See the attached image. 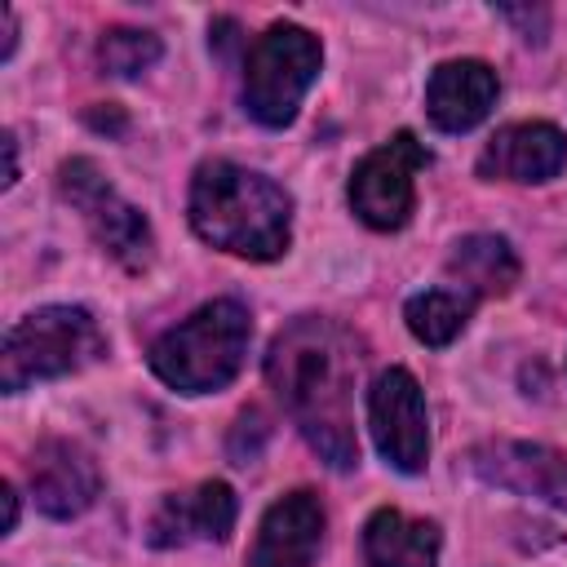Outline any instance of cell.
Returning <instances> with one entry per match:
<instances>
[{"mask_svg": "<svg viewBox=\"0 0 567 567\" xmlns=\"http://www.w3.org/2000/svg\"><path fill=\"white\" fill-rule=\"evenodd\" d=\"M235 492L221 478H208L190 492H168L159 501V509L151 514L146 540L155 549H177V545H195V540H226L235 527Z\"/></svg>", "mask_w": 567, "mask_h": 567, "instance_id": "obj_13", "label": "cell"}, {"mask_svg": "<svg viewBox=\"0 0 567 567\" xmlns=\"http://www.w3.org/2000/svg\"><path fill=\"white\" fill-rule=\"evenodd\" d=\"M372 443L399 474H421L430 465V412L416 377L408 368H385L368 390Z\"/></svg>", "mask_w": 567, "mask_h": 567, "instance_id": "obj_8", "label": "cell"}, {"mask_svg": "<svg viewBox=\"0 0 567 567\" xmlns=\"http://www.w3.org/2000/svg\"><path fill=\"white\" fill-rule=\"evenodd\" d=\"M496 93H501V80L487 62L452 58V62H439L430 71L425 115L439 133H470L474 124L487 120V111L496 106Z\"/></svg>", "mask_w": 567, "mask_h": 567, "instance_id": "obj_14", "label": "cell"}, {"mask_svg": "<svg viewBox=\"0 0 567 567\" xmlns=\"http://www.w3.org/2000/svg\"><path fill=\"white\" fill-rule=\"evenodd\" d=\"M496 13H501L505 22H514L527 44H540V40L549 35V9H545V4H536V9H532V4H501Z\"/></svg>", "mask_w": 567, "mask_h": 567, "instance_id": "obj_19", "label": "cell"}, {"mask_svg": "<svg viewBox=\"0 0 567 567\" xmlns=\"http://www.w3.org/2000/svg\"><path fill=\"white\" fill-rule=\"evenodd\" d=\"M430 164V151L403 128L385 146L368 151L346 186L354 217L372 230H403L416 208V168Z\"/></svg>", "mask_w": 567, "mask_h": 567, "instance_id": "obj_7", "label": "cell"}, {"mask_svg": "<svg viewBox=\"0 0 567 567\" xmlns=\"http://www.w3.org/2000/svg\"><path fill=\"white\" fill-rule=\"evenodd\" d=\"M0 22H4V49H0V58L9 62L13 49H18V18H13V9H0Z\"/></svg>", "mask_w": 567, "mask_h": 567, "instance_id": "obj_23", "label": "cell"}, {"mask_svg": "<svg viewBox=\"0 0 567 567\" xmlns=\"http://www.w3.org/2000/svg\"><path fill=\"white\" fill-rule=\"evenodd\" d=\"M443 532L430 518H408L403 509H377L363 523V563L368 567H439Z\"/></svg>", "mask_w": 567, "mask_h": 567, "instance_id": "obj_15", "label": "cell"}, {"mask_svg": "<svg viewBox=\"0 0 567 567\" xmlns=\"http://www.w3.org/2000/svg\"><path fill=\"white\" fill-rule=\"evenodd\" d=\"M27 478H31L35 509L49 518H80L102 492V470L93 452L71 439H44L31 452Z\"/></svg>", "mask_w": 567, "mask_h": 567, "instance_id": "obj_10", "label": "cell"}, {"mask_svg": "<svg viewBox=\"0 0 567 567\" xmlns=\"http://www.w3.org/2000/svg\"><path fill=\"white\" fill-rule=\"evenodd\" d=\"M443 270H447L452 288H461L474 301H483V297H505L518 284V270L523 266H518V252L509 248L505 235L478 230V235H465V239L452 244Z\"/></svg>", "mask_w": 567, "mask_h": 567, "instance_id": "obj_16", "label": "cell"}, {"mask_svg": "<svg viewBox=\"0 0 567 567\" xmlns=\"http://www.w3.org/2000/svg\"><path fill=\"white\" fill-rule=\"evenodd\" d=\"M359 346L354 337L323 315H297L275 332L266 350V381L279 394L284 412L301 430V439L332 465H359L354 439V381H359Z\"/></svg>", "mask_w": 567, "mask_h": 567, "instance_id": "obj_1", "label": "cell"}, {"mask_svg": "<svg viewBox=\"0 0 567 567\" xmlns=\"http://www.w3.org/2000/svg\"><path fill=\"white\" fill-rule=\"evenodd\" d=\"M89 124L102 128V133H106V128H111V133H124V115H120L115 102H102L97 111H89Z\"/></svg>", "mask_w": 567, "mask_h": 567, "instance_id": "obj_21", "label": "cell"}, {"mask_svg": "<svg viewBox=\"0 0 567 567\" xmlns=\"http://www.w3.org/2000/svg\"><path fill=\"white\" fill-rule=\"evenodd\" d=\"M164 44L155 31H142V27H106L102 40H97V62L106 75H120V80H133L142 71H151L159 62Z\"/></svg>", "mask_w": 567, "mask_h": 567, "instance_id": "obj_18", "label": "cell"}, {"mask_svg": "<svg viewBox=\"0 0 567 567\" xmlns=\"http://www.w3.org/2000/svg\"><path fill=\"white\" fill-rule=\"evenodd\" d=\"M323 523L328 518L315 492L297 487L279 496L257 523V536L248 545V567H310L323 549Z\"/></svg>", "mask_w": 567, "mask_h": 567, "instance_id": "obj_11", "label": "cell"}, {"mask_svg": "<svg viewBox=\"0 0 567 567\" xmlns=\"http://www.w3.org/2000/svg\"><path fill=\"white\" fill-rule=\"evenodd\" d=\"M474 306L478 301L470 292H461V288H425V292L408 297L403 319H408V332L421 346H447V341H456L465 332Z\"/></svg>", "mask_w": 567, "mask_h": 567, "instance_id": "obj_17", "label": "cell"}, {"mask_svg": "<svg viewBox=\"0 0 567 567\" xmlns=\"http://www.w3.org/2000/svg\"><path fill=\"white\" fill-rule=\"evenodd\" d=\"M4 532H13L18 527V492H13V483H4Z\"/></svg>", "mask_w": 567, "mask_h": 567, "instance_id": "obj_24", "label": "cell"}, {"mask_svg": "<svg viewBox=\"0 0 567 567\" xmlns=\"http://www.w3.org/2000/svg\"><path fill=\"white\" fill-rule=\"evenodd\" d=\"M252 319L248 306L235 297H217L186 315L177 328L151 341V372L173 385L177 394H213L230 385L248 359Z\"/></svg>", "mask_w": 567, "mask_h": 567, "instance_id": "obj_3", "label": "cell"}, {"mask_svg": "<svg viewBox=\"0 0 567 567\" xmlns=\"http://www.w3.org/2000/svg\"><path fill=\"white\" fill-rule=\"evenodd\" d=\"M567 164V137L549 120H523L496 128V137L478 155L483 182H549Z\"/></svg>", "mask_w": 567, "mask_h": 567, "instance_id": "obj_12", "label": "cell"}, {"mask_svg": "<svg viewBox=\"0 0 567 567\" xmlns=\"http://www.w3.org/2000/svg\"><path fill=\"white\" fill-rule=\"evenodd\" d=\"M323 44L297 22H270L244 58V111L261 128H288L306 89L319 80Z\"/></svg>", "mask_w": 567, "mask_h": 567, "instance_id": "obj_5", "label": "cell"}, {"mask_svg": "<svg viewBox=\"0 0 567 567\" xmlns=\"http://www.w3.org/2000/svg\"><path fill=\"white\" fill-rule=\"evenodd\" d=\"M0 146H4V190H9L18 182V142H13V133H4Z\"/></svg>", "mask_w": 567, "mask_h": 567, "instance_id": "obj_22", "label": "cell"}, {"mask_svg": "<svg viewBox=\"0 0 567 567\" xmlns=\"http://www.w3.org/2000/svg\"><path fill=\"white\" fill-rule=\"evenodd\" d=\"M208 44H217V53L226 58V53H230L235 44H244V40H239V27H235L230 18H217V22H213V31H208Z\"/></svg>", "mask_w": 567, "mask_h": 567, "instance_id": "obj_20", "label": "cell"}, {"mask_svg": "<svg viewBox=\"0 0 567 567\" xmlns=\"http://www.w3.org/2000/svg\"><path fill=\"white\" fill-rule=\"evenodd\" d=\"M470 470L492 483L523 496H536L554 509H567V452L549 443H478L470 452Z\"/></svg>", "mask_w": 567, "mask_h": 567, "instance_id": "obj_9", "label": "cell"}, {"mask_svg": "<svg viewBox=\"0 0 567 567\" xmlns=\"http://www.w3.org/2000/svg\"><path fill=\"white\" fill-rule=\"evenodd\" d=\"M186 217L204 244L230 257L275 261L292 244V195L275 177L230 159H204L195 168Z\"/></svg>", "mask_w": 567, "mask_h": 567, "instance_id": "obj_2", "label": "cell"}, {"mask_svg": "<svg viewBox=\"0 0 567 567\" xmlns=\"http://www.w3.org/2000/svg\"><path fill=\"white\" fill-rule=\"evenodd\" d=\"M58 195L84 217L89 235L97 239V248L120 261L124 270H146L155 261V230L146 221V213L137 204H128L93 159L75 155L58 164Z\"/></svg>", "mask_w": 567, "mask_h": 567, "instance_id": "obj_6", "label": "cell"}, {"mask_svg": "<svg viewBox=\"0 0 567 567\" xmlns=\"http://www.w3.org/2000/svg\"><path fill=\"white\" fill-rule=\"evenodd\" d=\"M106 354V337L84 306H40L4 332L0 390L22 394L35 381L71 377Z\"/></svg>", "mask_w": 567, "mask_h": 567, "instance_id": "obj_4", "label": "cell"}]
</instances>
